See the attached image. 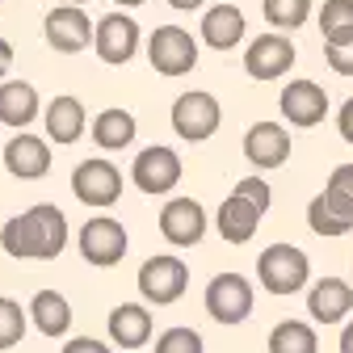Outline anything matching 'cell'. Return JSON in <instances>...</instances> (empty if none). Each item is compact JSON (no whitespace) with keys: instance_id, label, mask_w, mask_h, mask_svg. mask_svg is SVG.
Listing matches in <instances>:
<instances>
[{"instance_id":"6da1fadb","label":"cell","mask_w":353,"mask_h":353,"mask_svg":"<svg viewBox=\"0 0 353 353\" xmlns=\"http://www.w3.org/2000/svg\"><path fill=\"white\" fill-rule=\"evenodd\" d=\"M0 244L9 256L21 261H55L68 248V214L55 202H38L26 214L9 219L5 232H0Z\"/></svg>"},{"instance_id":"7a4b0ae2","label":"cell","mask_w":353,"mask_h":353,"mask_svg":"<svg viewBox=\"0 0 353 353\" xmlns=\"http://www.w3.org/2000/svg\"><path fill=\"white\" fill-rule=\"evenodd\" d=\"M307 278H312V261L294 244H270L256 261V282L270 294H294L307 286Z\"/></svg>"},{"instance_id":"3957f363","label":"cell","mask_w":353,"mask_h":353,"mask_svg":"<svg viewBox=\"0 0 353 353\" xmlns=\"http://www.w3.org/2000/svg\"><path fill=\"white\" fill-rule=\"evenodd\" d=\"M190 286V265L181 256H148L143 261V270H139V294L156 307H168L185 294Z\"/></svg>"},{"instance_id":"277c9868","label":"cell","mask_w":353,"mask_h":353,"mask_svg":"<svg viewBox=\"0 0 353 353\" xmlns=\"http://www.w3.org/2000/svg\"><path fill=\"white\" fill-rule=\"evenodd\" d=\"M148 59L160 76H185L198 63V42L181 26H156V34L148 38Z\"/></svg>"},{"instance_id":"5b68a950","label":"cell","mask_w":353,"mask_h":353,"mask_svg":"<svg viewBox=\"0 0 353 353\" xmlns=\"http://www.w3.org/2000/svg\"><path fill=\"white\" fill-rule=\"evenodd\" d=\"M219 122H223V110H219V101L206 93V88H194V93H181L172 105V130L181 135L185 143H202L210 139Z\"/></svg>"},{"instance_id":"8992f818","label":"cell","mask_w":353,"mask_h":353,"mask_svg":"<svg viewBox=\"0 0 353 353\" xmlns=\"http://www.w3.org/2000/svg\"><path fill=\"white\" fill-rule=\"evenodd\" d=\"M206 312L214 324H244L252 316V286L244 274H214L206 282Z\"/></svg>"},{"instance_id":"52a82bcc","label":"cell","mask_w":353,"mask_h":353,"mask_svg":"<svg viewBox=\"0 0 353 353\" xmlns=\"http://www.w3.org/2000/svg\"><path fill=\"white\" fill-rule=\"evenodd\" d=\"M126 228L118 223V219L110 214H97L88 219V223L80 228V256L88 265H97V270H110V265H118L126 256Z\"/></svg>"},{"instance_id":"ba28073f","label":"cell","mask_w":353,"mask_h":353,"mask_svg":"<svg viewBox=\"0 0 353 353\" xmlns=\"http://www.w3.org/2000/svg\"><path fill=\"white\" fill-rule=\"evenodd\" d=\"M130 181H135V190L143 194H168L176 181H181V156H176L172 148L156 143V148H143L135 156V164H130Z\"/></svg>"},{"instance_id":"9c48e42d","label":"cell","mask_w":353,"mask_h":353,"mask_svg":"<svg viewBox=\"0 0 353 353\" xmlns=\"http://www.w3.org/2000/svg\"><path fill=\"white\" fill-rule=\"evenodd\" d=\"M93 47L101 63H130L139 51V21L130 13H110L93 26Z\"/></svg>"},{"instance_id":"30bf717a","label":"cell","mask_w":353,"mask_h":353,"mask_svg":"<svg viewBox=\"0 0 353 353\" xmlns=\"http://www.w3.org/2000/svg\"><path fill=\"white\" fill-rule=\"evenodd\" d=\"M72 194L84 206H114L122 194V172L110 160H80L72 172Z\"/></svg>"},{"instance_id":"8fae6325","label":"cell","mask_w":353,"mask_h":353,"mask_svg":"<svg viewBox=\"0 0 353 353\" xmlns=\"http://www.w3.org/2000/svg\"><path fill=\"white\" fill-rule=\"evenodd\" d=\"M160 236L176 248H194L206 236V210L194 198H172L168 206H160Z\"/></svg>"},{"instance_id":"7c38bea8","label":"cell","mask_w":353,"mask_h":353,"mask_svg":"<svg viewBox=\"0 0 353 353\" xmlns=\"http://www.w3.org/2000/svg\"><path fill=\"white\" fill-rule=\"evenodd\" d=\"M294 68V42L282 38V34H261L248 42L244 51V72L252 80H278L282 72Z\"/></svg>"},{"instance_id":"4fadbf2b","label":"cell","mask_w":353,"mask_h":353,"mask_svg":"<svg viewBox=\"0 0 353 353\" xmlns=\"http://www.w3.org/2000/svg\"><path fill=\"white\" fill-rule=\"evenodd\" d=\"M278 110L290 126H320L328 114V93L316 80H290L278 97Z\"/></svg>"},{"instance_id":"5bb4252c","label":"cell","mask_w":353,"mask_h":353,"mask_svg":"<svg viewBox=\"0 0 353 353\" xmlns=\"http://www.w3.org/2000/svg\"><path fill=\"white\" fill-rule=\"evenodd\" d=\"M42 34H47V42L55 51L63 55H76L84 51L88 42H93V26H88V13L76 9V5H59L47 13V21H42Z\"/></svg>"},{"instance_id":"9a60e30c","label":"cell","mask_w":353,"mask_h":353,"mask_svg":"<svg viewBox=\"0 0 353 353\" xmlns=\"http://www.w3.org/2000/svg\"><path fill=\"white\" fill-rule=\"evenodd\" d=\"M244 156L252 168H282L290 160V130L282 122H256L244 135Z\"/></svg>"},{"instance_id":"2e32d148","label":"cell","mask_w":353,"mask_h":353,"mask_svg":"<svg viewBox=\"0 0 353 353\" xmlns=\"http://www.w3.org/2000/svg\"><path fill=\"white\" fill-rule=\"evenodd\" d=\"M5 168L17 176V181H38V176L51 168V148H47V139L26 135V130H21V135L9 139V148H5Z\"/></svg>"},{"instance_id":"e0dca14e","label":"cell","mask_w":353,"mask_h":353,"mask_svg":"<svg viewBox=\"0 0 353 353\" xmlns=\"http://www.w3.org/2000/svg\"><path fill=\"white\" fill-rule=\"evenodd\" d=\"M261 219H265V210L261 206H252L248 198H240V194H232L223 206H219V236H223L228 244H248L252 236H256V228H261Z\"/></svg>"},{"instance_id":"ac0fdd59","label":"cell","mask_w":353,"mask_h":353,"mask_svg":"<svg viewBox=\"0 0 353 353\" xmlns=\"http://www.w3.org/2000/svg\"><path fill=\"white\" fill-rule=\"evenodd\" d=\"M353 307V286L341 282V278H324L312 286V294H307V312H312L316 324H336L349 316Z\"/></svg>"},{"instance_id":"d6986e66","label":"cell","mask_w":353,"mask_h":353,"mask_svg":"<svg viewBox=\"0 0 353 353\" xmlns=\"http://www.w3.org/2000/svg\"><path fill=\"white\" fill-rule=\"evenodd\" d=\"M110 341L118 349H143L152 341V312L139 303H122L110 312Z\"/></svg>"},{"instance_id":"ffe728a7","label":"cell","mask_w":353,"mask_h":353,"mask_svg":"<svg viewBox=\"0 0 353 353\" xmlns=\"http://www.w3.org/2000/svg\"><path fill=\"white\" fill-rule=\"evenodd\" d=\"M202 38H206V47H214V51L240 47V38H244V13L236 5H214V9H206Z\"/></svg>"},{"instance_id":"44dd1931","label":"cell","mask_w":353,"mask_h":353,"mask_svg":"<svg viewBox=\"0 0 353 353\" xmlns=\"http://www.w3.org/2000/svg\"><path fill=\"white\" fill-rule=\"evenodd\" d=\"M34 118H38V88L30 80H5L0 84V122L21 130Z\"/></svg>"},{"instance_id":"7402d4cb","label":"cell","mask_w":353,"mask_h":353,"mask_svg":"<svg viewBox=\"0 0 353 353\" xmlns=\"http://www.w3.org/2000/svg\"><path fill=\"white\" fill-rule=\"evenodd\" d=\"M135 130H139L135 114H126V110H101L93 118V143L105 148V152H122V148L135 143Z\"/></svg>"},{"instance_id":"603a6c76","label":"cell","mask_w":353,"mask_h":353,"mask_svg":"<svg viewBox=\"0 0 353 353\" xmlns=\"http://www.w3.org/2000/svg\"><path fill=\"white\" fill-rule=\"evenodd\" d=\"M30 316H34L38 332L51 336V341L72 328V307H68V299H63L59 290H38L34 303H30Z\"/></svg>"},{"instance_id":"cb8c5ba5","label":"cell","mask_w":353,"mask_h":353,"mask_svg":"<svg viewBox=\"0 0 353 353\" xmlns=\"http://www.w3.org/2000/svg\"><path fill=\"white\" fill-rule=\"evenodd\" d=\"M84 122H88V114L76 97H55L47 105V135L55 143H76L84 135Z\"/></svg>"},{"instance_id":"d4e9b609","label":"cell","mask_w":353,"mask_h":353,"mask_svg":"<svg viewBox=\"0 0 353 353\" xmlns=\"http://www.w3.org/2000/svg\"><path fill=\"white\" fill-rule=\"evenodd\" d=\"M270 353H320L316 328L303 324V320H282L270 332Z\"/></svg>"},{"instance_id":"484cf974","label":"cell","mask_w":353,"mask_h":353,"mask_svg":"<svg viewBox=\"0 0 353 353\" xmlns=\"http://www.w3.org/2000/svg\"><path fill=\"white\" fill-rule=\"evenodd\" d=\"M341 219H349L353 223V164H336L332 168V176H328V185H324V194H320Z\"/></svg>"},{"instance_id":"4316f807","label":"cell","mask_w":353,"mask_h":353,"mask_svg":"<svg viewBox=\"0 0 353 353\" xmlns=\"http://www.w3.org/2000/svg\"><path fill=\"white\" fill-rule=\"evenodd\" d=\"M261 13L278 30H299L312 17V0H261Z\"/></svg>"},{"instance_id":"83f0119b","label":"cell","mask_w":353,"mask_h":353,"mask_svg":"<svg viewBox=\"0 0 353 353\" xmlns=\"http://www.w3.org/2000/svg\"><path fill=\"white\" fill-rule=\"evenodd\" d=\"M307 228H312L316 236H324V240H332V236H349L353 232V223H349V219H341L320 194L312 198V206H307Z\"/></svg>"},{"instance_id":"f1b7e54d","label":"cell","mask_w":353,"mask_h":353,"mask_svg":"<svg viewBox=\"0 0 353 353\" xmlns=\"http://www.w3.org/2000/svg\"><path fill=\"white\" fill-rule=\"evenodd\" d=\"M17 341H26V312L21 303L0 299V349H13Z\"/></svg>"},{"instance_id":"f546056e","label":"cell","mask_w":353,"mask_h":353,"mask_svg":"<svg viewBox=\"0 0 353 353\" xmlns=\"http://www.w3.org/2000/svg\"><path fill=\"white\" fill-rule=\"evenodd\" d=\"M353 30V0H324L320 9V34L332 38V34H345Z\"/></svg>"},{"instance_id":"4dcf8cb0","label":"cell","mask_w":353,"mask_h":353,"mask_svg":"<svg viewBox=\"0 0 353 353\" xmlns=\"http://www.w3.org/2000/svg\"><path fill=\"white\" fill-rule=\"evenodd\" d=\"M324 55H328V68L336 76H353V30L324 38Z\"/></svg>"},{"instance_id":"1f68e13d","label":"cell","mask_w":353,"mask_h":353,"mask_svg":"<svg viewBox=\"0 0 353 353\" xmlns=\"http://www.w3.org/2000/svg\"><path fill=\"white\" fill-rule=\"evenodd\" d=\"M156 353H202V336L194 328H164L156 341Z\"/></svg>"},{"instance_id":"d6a6232c","label":"cell","mask_w":353,"mask_h":353,"mask_svg":"<svg viewBox=\"0 0 353 353\" xmlns=\"http://www.w3.org/2000/svg\"><path fill=\"white\" fill-rule=\"evenodd\" d=\"M232 194L248 198V202H252V206H261V210H270V202H274V190H270V181H261V176H244V181H240Z\"/></svg>"},{"instance_id":"836d02e7","label":"cell","mask_w":353,"mask_h":353,"mask_svg":"<svg viewBox=\"0 0 353 353\" xmlns=\"http://www.w3.org/2000/svg\"><path fill=\"white\" fill-rule=\"evenodd\" d=\"M63 353H114V349L105 341H93V336H76V341L63 345Z\"/></svg>"},{"instance_id":"e575fe53","label":"cell","mask_w":353,"mask_h":353,"mask_svg":"<svg viewBox=\"0 0 353 353\" xmlns=\"http://www.w3.org/2000/svg\"><path fill=\"white\" fill-rule=\"evenodd\" d=\"M336 130H341V139H345V143H353V97L341 105V114H336Z\"/></svg>"},{"instance_id":"d590c367","label":"cell","mask_w":353,"mask_h":353,"mask_svg":"<svg viewBox=\"0 0 353 353\" xmlns=\"http://www.w3.org/2000/svg\"><path fill=\"white\" fill-rule=\"evenodd\" d=\"M5 72H13V47L0 38V80H5Z\"/></svg>"},{"instance_id":"8d00e7d4","label":"cell","mask_w":353,"mask_h":353,"mask_svg":"<svg viewBox=\"0 0 353 353\" xmlns=\"http://www.w3.org/2000/svg\"><path fill=\"white\" fill-rule=\"evenodd\" d=\"M168 5H172V9H181V13H194V9L206 5V0H168Z\"/></svg>"},{"instance_id":"74e56055","label":"cell","mask_w":353,"mask_h":353,"mask_svg":"<svg viewBox=\"0 0 353 353\" xmlns=\"http://www.w3.org/2000/svg\"><path fill=\"white\" fill-rule=\"evenodd\" d=\"M341 353H353V320H349L345 332H341Z\"/></svg>"},{"instance_id":"f35d334b","label":"cell","mask_w":353,"mask_h":353,"mask_svg":"<svg viewBox=\"0 0 353 353\" xmlns=\"http://www.w3.org/2000/svg\"><path fill=\"white\" fill-rule=\"evenodd\" d=\"M114 5H122V9H135V5H143V0H114Z\"/></svg>"},{"instance_id":"ab89813d","label":"cell","mask_w":353,"mask_h":353,"mask_svg":"<svg viewBox=\"0 0 353 353\" xmlns=\"http://www.w3.org/2000/svg\"><path fill=\"white\" fill-rule=\"evenodd\" d=\"M63 5H76V9H80V5H84V0H63Z\"/></svg>"}]
</instances>
